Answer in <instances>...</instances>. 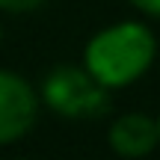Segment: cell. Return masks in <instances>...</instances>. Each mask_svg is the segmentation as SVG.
Returning <instances> with one entry per match:
<instances>
[{"label":"cell","mask_w":160,"mask_h":160,"mask_svg":"<svg viewBox=\"0 0 160 160\" xmlns=\"http://www.w3.org/2000/svg\"><path fill=\"white\" fill-rule=\"evenodd\" d=\"M154 57V39L142 24H119L98 33L86 48V65L104 86L131 83Z\"/></svg>","instance_id":"6da1fadb"},{"label":"cell","mask_w":160,"mask_h":160,"mask_svg":"<svg viewBox=\"0 0 160 160\" xmlns=\"http://www.w3.org/2000/svg\"><path fill=\"white\" fill-rule=\"evenodd\" d=\"M45 98L53 110H59L68 119H77V116H101L104 110L110 107L107 89L98 77L83 74L74 65H62L57 68L45 83Z\"/></svg>","instance_id":"7a4b0ae2"},{"label":"cell","mask_w":160,"mask_h":160,"mask_svg":"<svg viewBox=\"0 0 160 160\" xmlns=\"http://www.w3.org/2000/svg\"><path fill=\"white\" fill-rule=\"evenodd\" d=\"M36 119L33 89L21 77L0 71V145L24 137Z\"/></svg>","instance_id":"3957f363"},{"label":"cell","mask_w":160,"mask_h":160,"mask_svg":"<svg viewBox=\"0 0 160 160\" xmlns=\"http://www.w3.org/2000/svg\"><path fill=\"white\" fill-rule=\"evenodd\" d=\"M157 137H160L157 125L148 116L128 113L113 125V131H110V145H113L119 154H125V157H142V154H148V151L154 148Z\"/></svg>","instance_id":"277c9868"},{"label":"cell","mask_w":160,"mask_h":160,"mask_svg":"<svg viewBox=\"0 0 160 160\" xmlns=\"http://www.w3.org/2000/svg\"><path fill=\"white\" fill-rule=\"evenodd\" d=\"M42 0H0V9H9V12H24V9H33L39 6Z\"/></svg>","instance_id":"5b68a950"},{"label":"cell","mask_w":160,"mask_h":160,"mask_svg":"<svg viewBox=\"0 0 160 160\" xmlns=\"http://www.w3.org/2000/svg\"><path fill=\"white\" fill-rule=\"evenodd\" d=\"M137 9L148 12V15H160V0H131Z\"/></svg>","instance_id":"8992f818"},{"label":"cell","mask_w":160,"mask_h":160,"mask_svg":"<svg viewBox=\"0 0 160 160\" xmlns=\"http://www.w3.org/2000/svg\"><path fill=\"white\" fill-rule=\"evenodd\" d=\"M157 133H160V122H157Z\"/></svg>","instance_id":"52a82bcc"}]
</instances>
